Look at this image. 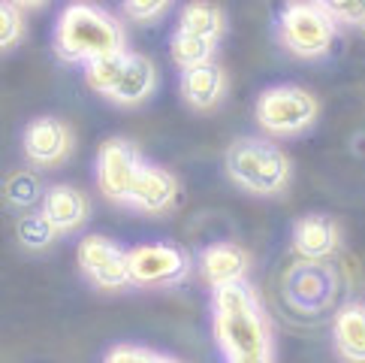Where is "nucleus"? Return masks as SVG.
Here are the masks:
<instances>
[{
  "mask_svg": "<svg viewBox=\"0 0 365 363\" xmlns=\"http://www.w3.org/2000/svg\"><path fill=\"white\" fill-rule=\"evenodd\" d=\"M338 24L326 4H287L278 12V40L296 58H323L332 49Z\"/></svg>",
  "mask_w": 365,
  "mask_h": 363,
  "instance_id": "nucleus-5",
  "label": "nucleus"
},
{
  "mask_svg": "<svg viewBox=\"0 0 365 363\" xmlns=\"http://www.w3.org/2000/svg\"><path fill=\"white\" fill-rule=\"evenodd\" d=\"M127 51V31L109 9L73 4L58 16L55 24V55L67 64H94Z\"/></svg>",
  "mask_w": 365,
  "mask_h": 363,
  "instance_id": "nucleus-2",
  "label": "nucleus"
},
{
  "mask_svg": "<svg viewBox=\"0 0 365 363\" xmlns=\"http://www.w3.org/2000/svg\"><path fill=\"white\" fill-rule=\"evenodd\" d=\"M85 82L97 94L109 97L121 106H139L158 88V67L142 51H121L112 58H100L85 67Z\"/></svg>",
  "mask_w": 365,
  "mask_h": 363,
  "instance_id": "nucleus-4",
  "label": "nucleus"
},
{
  "mask_svg": "<svg viewBox=\"0 0 365 363\" xmlns=\"http://www.w3.org/2000/svg\"><path fill=\"white\" fill-rule=\"evenodd\" d=\"M341 245V227H338L335 218L329 215H305L293 224V252L302 257V261H326L332 257Z\"/></svg>",
  "mask_w": 365,
  "mask_h": 363,
  "instance_id": "nucleus-13",
  "label": "nucleus"
},
{
  "mask_svg": "<svg viewBox=\"0 0 365 363\" xmlns=\"http://www.w3.org/2000/svg\"><path fill=\"white\" fill-rule=\"evenodd\" d=\"M247 269H251V254L236 242H212L200 254V272L212 291L247 282Z\"/></svg>",
  "mask_w": 365,
  "mask_h": 363,
  "instance_id": "nucleus-12",
  "label": "nucleus"
},
{
  "mask_svg": "<svg viewBox=\"0 0 365 363\" xmlns=\"http://www.w3.org/2000/svg\"><path fill=\"white\" fill-rule=\"evenodd\" d=\"M224 31H227V12L215 4H187L181 9L175 28V34L200 36V40H212V43H217Z\"/></svg>",
  "mask_w": 365,
  "mask_h": 363,
  "instance_id": "nucleus-17",
  "label": "nucleus"
},
{
  "mask_svg": "<svg viewBox=\"0 0 365 363\" xmlns=\"http://www.w3.org/2000/svg\"><path fill=\"white\" fill-rule=\"evenodd\" d=\"M46 194H40V179L34 173H16L6 179V200L12 206H31Z\"/></svg>",
  "mask_w": 365,
  "mask_h": 363,
  "instance_id": "nucleus-21",
  "label": "nucleus"
},
{
  "mask_svg": "<svg viewBox=\"0 0 365 363\" xmlns=\"http://www.w3.org/2000/svg\"><path fill=\"white\" fill-rule=\"evenodd\" d=\"M88 197L73 185H51L43 197L40 212L55 224L58 233H73L88 222Z\"/></svg>",
  "mask_w": 365,
  "mask_h": 363,
  "instance_id": "nucleus-15",
  "label": "nucleus"
},
{
  "mask_svg": "<svg viewBox=\"0 0 365 363\" xmlns=\"http://www.w3.org/2000/svg\"><path fill=\"white\" fill-rule=\"evenodd\" d=\"M16 233H19V242L24 245V249H31V252H43V249H48V245L58 239L55 224H51L43 212L21 215Z\"/></svg>",
  "mask_w": 365,
  "mask_h": 363,
  "instance_id": "nucleus-19",
  "label": "nucleus"
},
{
  "mask_svg": "<svg viewBox=\"0 0 365 363\" xmlns=\"http://www.w3.org/2000/svg\"><path fill=\"white\" fill-rule=\"evenodd\" d=\"M142 154L130 139L112 136L97 151V188L115 203H127L133 179L142 166Z\"/></svg>",
  "mask_w": 365,
  "mask_h": 363,
  "instance_id": "nucleus-9",
  "label": "nucleus"
},
{
  "mask_svg": "<svg viewBox=\"0 0 365 363\" xmlns=\"http://www.w3.org/2000/svg\"><path fill=\"white\" fill-rule=\"evenodd\" d=\"M79 267L91 279V284H97L103 291H121L127 284H133L130 276V252H124L118 242H112L100 233H91L79 242Z\"/></svg>",
  "mask_w": 365,
  "mask_h": 363,
  "instance_id": "nucleus-7",
  "label": "nucleus"
},
{
  "mask_svg": "<svg viewBox=\"0 0 365 363\" xmlns=\"http://www.w3.org/2000/svg\"><path fill=\"white\" fill-rule=\"evenodd\" d=\"M320 115V103L308 88L272 85L257 97L254 119L272 136H296L308 131Z\"/></svg>",
  "mask_w": 365,
  "mask_h": 363,
  "instance_id": "nucleus-6",
  "label": "nucleus"
},
{
  "mask_svg": "<svg viewBox=\"0 0 365 363\" xmlns=\"http://www.w3.org/2000/svg\"><path fill=\"white\" fill-rule=\"evenodd\" d=\"M212 333L224 363H275L272 321L247 282L212 291Z\"/></svg>",
  "mask_w": 365,
  "mask_h": 363,
  "instance_id": "nucleus-1",
  "label": "nucleus"
},
{
  "mask_svg": "<svg viewBox=\"0 0 365 363\" xmlns=\"http://www.w3.org/2000/svg\"><path fill=\"white\" fill-rule=\"evenodd\" d=\"M166 9H169V0H148V4L130 0V4H124V16L136 24H148V21H158Z\"/></svg>",
  "mask_w": 365,
  "mask_h": 363,
  "instance_id": "nucleus-23",
  "label": "nucleus"
},
{
  "mask_svg": "<svg viewBox=\"0 0 365 363\" xmlns=\"http://www.w3.org/2000/svg\"><path fill=\"white\" fill-rule=\"evenodd\" d=\"M21 146L34 166H55L73 151V131L67 121L43 115L24 127Z\"/></svg>",
  "mask_w": 365,
  "mask_h": 363,
  "instance_id": "nucleus-10",
  "label": "nucleus"
},
{
  "mask_svg": "<svg viewBox=\"0 0 365 363\" xmlns=\"http://www.w3.org/2000/svg\"><path fill=\"white\" fill-rule=\"evenodd\" d=\"M332 339L341 360L365 363V303H347L335 315Z\"/></svg>",
  "mask_w": 365,
  "mask_h": 363,
  "instance_id": "nucleus-16",
  "label": "nucleus"
},
{
  "mask_svg": "<svg viewBox=\"0 0 365 363\" xmlns=\"http://www.w3.org/2000/svg\"><path fill=\"white\" fill-rule=\"evenodd\" d=\"M181 97H185L187 106L193 109H215L220 100L227 94V73L220 64H202V67H193V70H185L181 73Z\"/></svg>",
  "mask_w": 365,
  "mask_h": 363,
  "instance_id": "nucleus-14",
  "label": "nucleus"
},
{
  "mask_svg": "<svg viewBox=\"0 0 365 363\" xmlns=\"http://www.w3.org/2000/svg\"><path fill=\"white\" fill-rule=\"evenodd\" d=\"M103 363H181L178 357H169L163 352H154L145 345H115L106 352Z\"/></svg>",
  "mask_w": 365,
  "mask_h": 363,
  "instance_id": "nucleus-20",
  "label": "nucleus"
},
{
  "mask_svg": "<svg viewBox=\"0 0 365 363\" xmlns=\"http://www.w3.org/2000/svg\"><path fill=\"white\" fill-rule=\"evenodd\" d=\"M335 24H365V4H326Z\"/></svg>",
  "mask_w": 365,
  "mask_h": 363,
  "instance_id": "nucleus-24",
  "label": "nucleus"
},
{
  "mask_svg": "<svg viewBox=\"0 0 365 363\" xmlns=\"http://www.w3.org/2000/svg\"><path fill=\"white\" fill-rule=\"evenodd\" d=\"M227 176L247 194L278 197L290 188L293 164L272 139L242 136L227 149Z\"/></svg>",
  "mask_w": 365,
  "mask_h": 363,
  "instance_id": "nucleus-3",
  "label": "nucleus"
},
{
  "mask_svg": "<svg viewBox=\"0 0 365 363\" xmlns=\"http://www.w3.org/2000/svg\"><path fill=\"white\" fill-rule=\"evenodd\" d=\"M175 203H178V179L158 164L142 161L139 173L133 179V188H130L127 206H133L139 212H148V215H163Z\"/></svg>",
  "mask_w": 365,
  "mask_h": 363,
  "instance_id": "nucleus-11",
  "label": "nucleus"
},
{
  "mask_svg": "<svg viewBox=\"0 0 365 363\" xmlns=\"http://www.w3.org/2000/svg\"><path fill=\"white\" fill-rule=\"evenodd\" d=\"M217 43L212 40H200V36H187V34H173V43H169V51H173V61L185 70L202 67V64H212Z\"/></svg>",
  "mask_w": 365,
  "mask_h": 363,
  "instance_id": "nucleus-18",
  "label": "nucleus"
},
{
  "mask_svg": "<svg viewBox=\"0 0 365 363\" xmlns=\"http://www.w3.org/2000/svg\"><path fill=\"white\" fill-rule=\"evenodd\" d=\"M24 36V16H21V6L19 4H6L0 6V46L6 51L16 49Z\"/></svg>",
  "mask_w": 365,
  "mask_h": 363,
  "instance_id": "nucleus-22",
  "label": "nucleus"
},
{
  "mask_svg": "<svg viewBox=\"0 0 365 363\" xmlns=\"http://www.w3.org/2000/svg\"><path fill=\"white\" fill-rule=\"evenodd\" d=\"M130 276L133 284H154V288H169L190 276V257L178 245L148 242L130 249Z\"/></svg>",
  "mask_w": 365,
  "mask_h": 363,
  "instance_id": "nucleus-8",
  "label": "nucleus"
}]
</instances>
